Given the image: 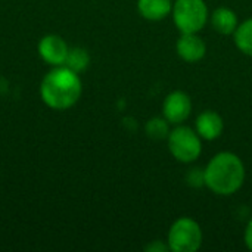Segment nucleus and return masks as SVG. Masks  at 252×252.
Here are the masks:
<instances>
[{
    "label": "nucleus",
    "instance_id": "f257e3e1",
    "mask_svg": "<svg viewBox=\"0 0 252 252\" xmlns=\"http://www.w3.org/2000/svg\"><path fill=\"white\" fill-rule=\"evenodd\" d=\"M205 186L219 196L236 193L245 182V165L233 152H219L207 164Z\"/></svg>",
    "mask_w": 252,
    "mask_h": 252
},
{
    "label": "nucleus",
    "instance_id": "f03ea898",
    "mask_svg": "<svg viewBox=\"0 0 252 252\" xmlns=\"http://www.w3.org/2000/svg\"><path fill=\"white\" fill-rule=\"evenodd\" d=\"M83 84L78 72L61 65L52 69L41 81L40 94L43 102L53 109H68L74 106L81 96Z\"/></svg>",
    "mask_w": 252,
    "mask_h": 252
},
{
    "label": "nucleus",
    "instance_id": "7ed1b4c3",
    "mask_svg": "<svg viewBox=\"0 0 252 252\" xmlns=\"http://www.w3.org/2000/svg\"><path fill=\"white\" fill-rule=\"evenodd\" d=\"M202 229L190 217L177 219L167 236V245L173 252H196L202 247Z\"/></svg>",
    "mask_w": 252,
    "mask_h": 252
},
{
    "label": "nucleus",
    "instance_id": "20e7f679",
    "mask_svg": "<svg viewBox=\"0 0 252 252\" xmlns=\"http://www.w3.org/2000/svg\"><path fill=\"white\" fill-rule=\"evenodd\" d=\"M171 15L180 32H199L210 18L204 0H176Z\"/></svg>",
    "mask_w": 252,
    "mask_h": 252
},
{
    "label": "nucleus",
    "instance_id": "39448f33",
    "mask_svg": "<svg viewBox=\"0 0 252 252\" xmlns=\"http://www.w3.org/2000/svg\"><path fill=\"white\" fill-rule=\"evenodd\" d=\"M170 154L183 164H190L196 161L202 152V139L196 130L179 124L173 128L167 137Z\"/></svg>",
    "mask_w": 252,
    "mask_h": 252
},
{
    "label": "nucleus",
    "instance_id": "423d86ee",
    "mask_svg": "<svg viewBox=\"0 0 252 252\" xmlns=\"http://www.w3.org/2000/svg\"><path fill=\"white\" fill-rule=\"evenodd\" d=\"M162 114L164 118L173 124L179 126L185 123L192 114V99L186 92L174 90L171 92L162 103Z\"/></svg>",
    "mask_w": 252,
    "mask_h": 252
},
{
    "label": "nucleus",
    "instance_id": "0eeeda50",
    "mask_svg": "<svg viewBox=\"0 0 252 252\" xmlns=\"http://www.w3.org/2000/svg\"><path fill=\"white\" fill-rule=\"evenodd\" d=\"M176 52L185 62L195 63L205 58L207 44L198 32H182L176 43Z\"/></svg>",
    "mask_w": 252,
    "mask_h": 252
},
{
    "label": "nucleus",
    "instance_id": "6e6552de",
    "mask_svg": "<svg viewBox=\"0 0 252 252\" xmlns=\"http://www.w3.org/2000/svg\"><path fill=\"white\" fill-rule=\"evenodd\" d=\"M68 52H69V47L65 43V40L55 34L43 37L38 43V53L41 59L53 66L65 65Z\"/></svg>",
    "mask_w": 252,
    "mask_h": 252
},
{
    "label": "nucleus",
    "instance_id": "1a4fd4ad",
    "mask_svg": "<svg viewBox=\"0 0 252 252\" xmlns=\"http://www.w3.org/2000/svg\"><path fill=\"white\" fill-rule=\"evenodd\" d=\"M195 130L196 133L201 136L202 140H216L219 139L221 134H223V130H224V121L223 118L208 109V111H204L201 112L198 117H196V123H195Z\"/></svg>",
    "mask_w": 252,
    "mask_h": 252
},
{
    "label": "nucleus",
    "instance_id": "9d476101",
    "mask_svg": "<svg viewBox=\"0 0 252 252\" xmlns=\"http://www.w3.org/2000/svg\"><path fill=\"white\" fill-rule=\"evenodd\" d=\"M210 19H211L213 28L221 35L233 34L239 25V19H238V15L235 13V10H232L230 7H226V6L217 7L211 13Z\"/></svg>",
    "mask_w": 252,
    "mask_h": 252
},
{
    "label": "nucleus",
    "instance_id": "9b49d317",
    "mask_svg": "<svg viewBox=\"0 0 252 252\" xmlns=\"http://www.w3.org/2000/svg\"><path fill=\"white\" fill-rule=\"evenodd\" d=\"M173 4V0H137V10L148 21H162L171 13Z\"/></svg>",
    "mask_w": 252,
    "mask_h": 252
},
{
    "label": "nucleus",
    "instance_id": "f8f14e48",
    "mask_svg": "<svg viewBox=\"0 0 252 252\" xmlns=\"http://www.w3.org/2000/svg\"><path fill=\"white\" fill-rule=\"evenodd\" d=\"M233 38L239 52L252 58V18L245 19L238 25L236 31L233 32Z\"/></svg>",
    "mask_w": 252,
    "mask_h": 252
},
{
    "label": "nucleus",
    "instance_id": "ddd939ff",
    "mask_svg": "<svg viewBox=\"0 0 252 252\" xmlns=\"http://www.w3.org/2000/svg\"><path fill=\"white\" fill-rule=\"evenodd\" d=\"M89 62H90V56L87 50L81 47H75V49H69L66 61H65V66L71 68L75 72H80L87 68Z\"/></svg>",
    "mask_w": 252,
    "mask_h": 252
},
{
    "label": "nucleus",
    "instance_id": "4468645a",
    "mask_svg": "<svg viewBox=\"0 0 252 252\" xmlns=\"http://www.w3.org/2000/svg\"><path fill=\"white\" fill-rule=\"evenodd\" d=\"M146 134L155 140H162V139H167L168 134H170V123L165 120V118H151L148 123H146Z\"/></svg>",
    "mask_w": 252,
    "mask_h": 252
},
{
    "label": "nucleus",
    "instance_id": "2eb2a0df",
    "mask_svg": "<svg viewBox=\"0 0 252 252\" xmlns=\"http://www.w3.org/2000/svg\"><path fill=\"white\" fill-rule=\"evenodd\" d=\"M186 182L192 188L205 186V173H204V170L202 168H192L186 176Z\"/></svg>",
    "mask_w": 252,
    "mask_h": 252
},
{
    "label": "nucleus",
    "instance_id": "dca6fc26",
    "mask_svg": "<svg viewBox=\"0 0 252 252\" xmlns=\"http://www.w3.org/2000/svg\"><path fill=\"white\" fill-rule=\"evenodd\" d=\"M244 241H245L247 248H248L250 251H252V219L248 221V224H247V227H245Z\"/></svg>",
    "mask_w": 252,
    "mask_h": 252
},
{
    "label": "nucleus",
    "instance_id": "f3484780",
    "mask_svg": "<svg viewBox=\"0 0 252 252\" xmlns=\"http://www.w3.org/2000/svg\"><path fill=\"white\" fill-rule=\"evenodd\" d=\"M146 250L148 251H152V252H157V251H168L170 248H168V245H162L161 242H154L152 245H149V247H146Z\"/></svg>",
    "mask_w": 252,
    "mask_h": 252
}]
</instances>
